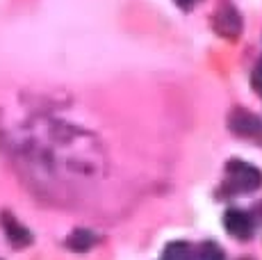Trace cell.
Returning <instances> with one entry per match:
<instances>
[{
  "label": "cell",
  "instance_id": "4",
  "mask_svg": "<svg viewBox=\"0 0 262 260\" xmlns=\"http://www.w3.org/2000/svg\"><path fill=\"white\" fill-rule=\"evenodd\" d=\"M228 128L233 130L235 135H239V137H253V135H258L262 130V121L255 117L253 112L237 107L233 114H230Z\"/></svg>",
  "mask_w": 262,
  "mask_h": 260
},
{
  "label": "cell",
  "instance_id": "1",
  "mask_svg": "<svg viewBox=\"0 0 262 260\" xmlns=\"http://www.w3.org/2000/svg\"><path fill=\"white\" fill-rule=\"evenodd\" d=\"M226 171H228V185L235 194H244V192H255V189L262 185V174L258 167L249 162H239V160H233V162L226 164Z\"/></svg>",
  "mask_w": 262,
  "mask_h": 260
},
{
  "label": "cell",
  "instance_id": "5",
  "mask_svg": "<svg viewBox=\"0 0 262 260\" xmlns=\"http://www.w3.org/2000/svg\"><path fill=\"white\" fill-rule=\"evenodd\" d=\"M0 222H3L5 235L9 237V242H12L14 247H28V244L32 242V233H30L23 224H18L14 214L3 212V214H0Z\"/></svg>",
  "mask_w": 262,
  "mask_h": 260
},
{
  "label": "cell",
  "instance_id": "8",
  "mask_svg": "<svg viewBox=\"0 0 262 260\" xmlns=\"http://www.w3.org/2000/svg\"><path fill=\"white\" fill-rule=\"evenodd\" d=\"M201 260H224V251L219 249V244L205 242L201 247Z\"/></svg>",
  "mask_w": 262,
  "mask_h": 260
},
{
  "label": "cell",
  "instance_id": "2",
  "mask_svg": "<svg viewBox=\"0 0 262 260\" xmlns=\"http://www.w3.org/2000/svg\"><path fill=\"white\" fill-rule=\"evenodd\" d=\"M212 26H214V32L224 39H237L242 34V16L239 12L233 7L230 3H221L219 9L214 12V18H212Z\"/></svg>",
  "mask_w": 262,
  "mask_h": 260
},
{
  "label": "cell",
  "instance_id": "6",
  "mask_svg": "<svg viewBox=\"0 0 262 260\" xmlns=\"http://www.w3.org/2000/svg\"><path fill=\"white\" fill-rule=\"evenodd\" d=\"M94 242H96L94 233L87 231V228H78V231H73L67 237V247L71 249V251H78V253L89 251V249L94 247Z\"/></svg>",
  "mask_w": 262,
  "mask_h": 260
},
{
  "label": "cell",
  "instance_id": "7",
  "mask_svg": "<svg viewBox=\"0 0 262 260\" xmlns=\"http://www.w3.org/2000/svg\"><path fill=\"white\" fill-rule=\"evenodd\" d=\"M164 260H194V251L187 242H171L164 249Z\"/></svg>",
  "mask_w": 262,
  "mask_h": 260
},
{
  "label": "cell",
  "instance_id": "3",
  "mask_svg": "<svg viewBox=\"0 0 262 260\" xmlns=\"http://www.w3.org/2000/svg\"><path fill=\"white\" fill-rule=\"evenodd\" d=\"M224 226H226V231L237 240H249L253 235V219H251L249 212H244L239 208H230L224 214Z\"/></svg>",
  "mask_w": 262,
  "mask_h": 260
}]
</instances>
